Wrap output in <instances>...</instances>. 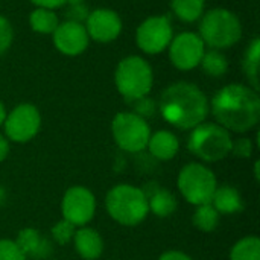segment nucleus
<instances>
[{"label":"nucleus","instance_id":"nucleus-1","mask_svg":"<svg viewBox=\"0 0 260 260\" xmlns=\"http://www.w3.org/2000/svg\"><path fill=\"white\" fill-rule=\"evenodd\" d=\"M212 111L222 128L235 133H245L259 122L260 99L254 90L245 85L232 84L215 94Z\"/></svg>","mask_w":260,"mask_h":260},{"label":"nucleus","instance_id":"nucleus-2","mask_svg":"<svg viewBox=\"0 0 260 260\" xmlns=\"http://www.w3.org/2000/svg\"><path fill=\"white\" fill-rule=\"evenodd\" d=\"M160 111L169 123L181 129H189L203 123L209 113V102L197 85L178 82L166 88L161 94Z\"/></svg>","mask_w":260,"mask_h":260},{"label":"nucleus","instance_id":"nucleus-3","mask_svg":"<svg viewBox=\"0 0 260 260\" xmlns=\"http://www.w3.org/2000/svg\"><path fill=\"white\" fill-rule=\"evenodd\" d=\"M105 204L110 216L126 227L140 224L149 213L148 200L143 190L131 184L113 187L107 195Z\"/></svg>","mask_w":260,"mask_h":260},{"label":"nucleus","instance_id":"nucleus-4","mask_svg":"<svg viewBox=\"0 0 260 260\" xmlns=\"http://www.w3.org/2000/svg\"><path fill=\"white\" fill-rule=\"evenodd\" d=\"M232 137L216 123H200L189 137V149L204 161H219L232 152Z\"/></svg>","mask_w":260,"mask_h":260},{"label":"nucleus","instance_id":"nucleus-5","mask_svg":"<svg viewBox=\"0 0 260 260\" xmlns=\"http://www.w3.org/2000/svg\"><path fill=\"white\" fill-rule=\"evenodd\" d=\"M215 174L200 163H190L184 166L178 175V189L181 195L193 206H203L212 203L216 190Z\"/></svg>","mask_w":260,"mask_h":260},{"label":"nucleus","instance_id":"nucleus-6","mask_svg":"<svg viewBox=\"0 0 260 260\" xmlns=\"http://www.w3.org/2000/svg\"><path fill=\"white\" fill-rule=\"evenodd\" d=\"M241 23L227 9H213L201 21V40L212 47H230L241 38Z\"/></svg>","mask_w":260,"mask_h":260},{"label":"nucleus","instance_id":"nucleus-7","mask_svg":"<svg viewBox=\"0 0 260 260\" xmlns=\"http://www.w3.org/2000/svg\"><path fill=\"white\" fill-rule=\"evenodd\" d=\"M116 84L119 91L129 101L145 98L152 87V70L145 59L129 56L119 64Z\"/></svg>","mask_w":260,"mask_h":260},{"label":"nucleus","instance_id":"nucleus-8","mask_svg":"<svg viewBox=\"0 0 260 260\" xmlns=\"http://www.w3.org/2000/svg\"><path fill=\"white\" fill-rule=\"evenodd\" d=\"M113 137L128 152H140L148 146L151 131L143 117L136 113H119L113 120Z\"/></svg>","mask_w":260,"mask_h":260},{"label":"nucleus","instance_id":"nucleus-9","mask_svg":"<svg viewBox=\"0 0 260 260\" xmlns=\"http://www.w3.org/2000/svg\"><path fill=\"white\" fill-rule=\"evenodd\" d=\"M61 210L64 219L72 222L75 227L85 225L94 216V210H96L94 195L87 187L73 186L64 193Z\"/></svg>","mask_w":260,"mask_h":260},{"label":"nucleus","instance_id":"nucleus-10","mask_svg":"<svg viewBox=\"0 0 260 260\" xmlns=\"http://www.w3.org/2000/svg\"><path fill=\"white\" fill-rule=\"evenodd\" d=\"M40 123L41 117L38 110L30 104H23L14 108L5 119V131L11 140L24 143L35 137L40 129Z\"/></svg>","mask_w":260,"mask_h":260},{"label":"nucleus","instance_id":"nucleus-11","mask_svg":"<svg viewBox=\"0 0 260 260\" xmlns=\"http://www.w3.org/2000/svg\"><path fill=\"white\" fill-rule=\"evenodd\" d=\"M172 41V27L166 17H151L137 29V43L148 53H158Z\"/></svg>","mask_w":260,"mask_h":260},{"label":"nucleus","instance_id":"nucleus-12","mask_svg":"<svg viewBox=\"0 0 260 260\" xmlns=\"http://www.w3.org/2000/svg\"><path fill=\"white\" fill-rule=\"evenodd\" d=\"M203 55H204V43L201 37L192 32L180 34L171 43V59L175 64V67L181 70H189L197 67L201 62Z\"/></svg>","mask_w":260,"mask_h":260},{"label":"nucleus","instance_id":"nucleus-13","mask_svg":"<svg viewBox=\"0 0 260 260\" xmlns=\"http://www.w3.org/2000/svg\"><path fill=\"white\" fill-rule=\"evenodd\" d=\"M55 46L66 55H78L88 44L87 29L78 21H64L53 32Z\"/></svg>","mask_w":260,"mask_h":260},{"label":"nucleus","instance_id":"nucleus-14","mask_svg":"<svg viewBox=\"0 0 260 260\" xmlns=\"http://www.w3.org/2000/svg\"><path fill=\"white\" fill-rule=\"evenodd\" d=\"M122 29L120 18L110 9H96L87 17V34L96 41H111Z\"/></svg>","mask_w":260,"mask_h":260},{"label":"nucleus","instance_id":"nucleus-15","mask_svg":"<svg viewBox=\"0 0 260 260\" xmlns=\"http://www.w3.org/2000/svg\"><path fill=\"white\" fill-rule=\"evenodd\" d=\"M15 244L23 251V254L27 257H34L37 260L46 259L52 253V247L47 239H44L37 230L34 229H24L18 233Z\"/></svg>","mask_w":260,"mask_h":260},{"label":"nucleus","instance_id":"nucleus-16","mask_svg":"<svg viewBox=\"0 0 260 260\" xmlns=\"http://www.w3.org/2000/svg\"><path fill=\"white\" fill-rule=\"evenodd\" d=\"M146 200H148V207L149 210L160 216V218H166L169 215H172L177 209V200L175 197L163 189V187H158L157 184H149L146 189H142Z\"/></svg>","mask_w":260,"mask_h":260},{"label":"nucleus","instance_id":"nucleus-17","mask_svg":"<svg viewBox=\"0 0 260 260\" xmlns=\"http://www.w3.org/2000/svg\"><path fill=\"white\" fill-rule=\"evenodd\" d=\"M75 248L85 260L98 259L104 251V242L99 233L93 229H81L73 235Z\"/></svg>","mask_w":260,"mask_h":260},{"label":"nucleus","instance_id":"nucleus-18","mask_svg":"<svg viewBox=\"0 0 260 260\" xmlns=\"http://www.w3.org/2000/svg\"><path fill=\"white\" fill-rule=\"evenodd\" d=\"M149 152L158 160H171L177 155L180 143L178 139L169 131H158L148 140Z\"/></svg>","mask_w":260,"mask_h":260},{"label":"nucleus","instance_id":"nucleus-19","mask_svg":"<svg viewBox=\"0 0 260 260\" xmlns=\"http://www.w3.org/2000/svg\"><path fill=\"white\" fill-rule=\"evenodd\" d=\"M210 204L216 209L218 213L224 215H233L242 210V198L239 192L232 186L216 187Z\"/></svg>","mask_w":260,"mask_h":260},{"label":"nucleus","instance_id":"nucleus-20","mask_svg":"<svg viewBox=\"0 0 260 260\" xmlns=\"http://www.w3.org/2000/svg\"><path fill=\"white\" fill-rule=\"evenodd\" d=\"M230 260H260V241L256 236L241 239L230 253Z\"/></svg>","mask_w":260,"mask_h":260},{"label":"nucleus","instance_id":"nucleus-21","mask_svg":"<svg viewBox=\"0 0 260 260\" xmlns=\"http://www.w3.org/2000/svg\"><path fill=\"white\" fill-rule=\"evenodd\" d=\"M192 221L197 229L203 232H213L219 224V213L210 203L203 204V206H198L197 212L193 213Z\"/></svg>","mask_w":260,"mask_h":260},{"label":"nucleus","instance_id":"nucleus-22","mask_svg":"<svg viewBox=\"0 0 260 260\" xmlns=\"http://www.w3.org/2000/svg\"><path fill=\"white\" fill-rule=\"evenodd\" d=\"M30 24L34 30L37 32L50 34V32H55V29L58 27V18L52 11L40 8L30 14Z\"/></svg>","mask_w":260,"mask_h":260},{"label":"nucleus","instance_id":"nucleus-23","mask_svg":"<svg viewBox=\"0 0 260 260\" xmlns=\"http://www.w3.org/2000/svg\"><path fill=\"white\" fill-rule=\"evenodd\" d=\"M204 8V0H172V9L184 21L197 20Z\"/></svg>","mask_w":260,"mask_h":260},{"label":"nucleus","instance_id":"nucleus-24","mask_svg":"<svg viewBox=\"0 0 260 260\" xmlns=\"http://www.w3.org/2000/svg\"><path fill=\"white\" fill-rule=\"evenodd\" d=\"M259 47L260 41L254 40L251 43V46L248 47L247 55H245V61H244L245 73H247L248 79L251 81V84L256 90L259 88V79H257V76H259Z\"/></svg>","mask_w":260,"mask_h":260},{"label":"nucleus","instance_id":"nucleus-25","mask_svg":"<svg viewBox=\"0 0 260 260\" xmlns=\"http://www.w3.org/2000/svg\"><path fill=\"white\" fill-rule=\"evenodd\" d=\"M204 70L212 76H221L227 72V59L218 52L204 53L201 58Z\"/></svg>","mask_w":260,"mask_h":260},{"label":"nucleus","instance_id":"nucleus-26","mask_svg":"<svg viewBox=\"0 0 260 260\" xmlns=\"http://www.w3.org/2000/svg\"><path fill=\"white\" fill-rule=\"evenodd\" d=\"M73 235H75V225H73L72 222L66 221V219L59 221V222L52 229V236H53V239H55L58 244H61V245L70 242V241L73 239Z\"/></svg>","mask_w":260,"mask_h":260},{"label":"nucleus","instance_id":"nucleus-27","mask_svg":"<svg viewBox=\"0 0 260 260\" xmlns=\"http://www.w3.org/2000/svg\"><path fill=\"white\" fill-rule=\"evenodd\" d=\"M0 260H26L15 241L0 239Z\"/></svg>","mask_w":260,"mask_h":260},{"label":"nucleus","instance_id":"nucleus-28","mask_svg":"<svg viewBox=\"0 0 260 260\" xmlns=\"http://www.w3.org/2000/svg\"><path fill=\"white\" fill-rule=\"evenodd\" d=\"M232 152L239 158H248L253 154V143L250 139H238L232 142Z\"/></svg>","mask_w":260,"mask_h":260},{"label":"nucleus","instance_id":"nucleus-29","mask_svg":"<svg viewBox=\"0 0 260 260\" xmlns=\"http://www.w3.org/2000/svg\"><path fill=\"white\" fill-rule=\"evenodd\" d=\"M12 41V29L6 18L0 17V55L9 47Z\"/></svg>","mask_w":260,"mask_h":260},{"label":"nucleus","instance_id":"nucleus-30","mask_svg":"<svg viewBox=\"0 0 260 260\" xmlns=\"http://www.w3.org/2000/svg\"><path fill=\"white\" fill-rule=\"evenodd\" d=\"M136 101H137L136 110L139 113L137 116H140V117H142V114L143 116H151L154 113V104H152V101H148L145 98H140V99H136Z\"/></svg>","mask_w":260,"mask_h":260},{"label":"nucleus","instance_id":"nucleus-31","mask_svg":"<svg viewBox=\"0 0 260 260\" xmlns=\"http://www.w3.org/2000/svg\"><path fill=\"white\" fill-rule=\"evenodd\" d=\"M35 5H38L40 8L44 9H52V8H59L62 6L67 0H32Z\"/></svg>","mask_w":260,"mask_h":260},{"label":"nucleus","instance_id":"nucleus-32","mask_svg":"<svg viewBox=\"0 0 260 260\" xmlns=\"http://www.w3.org/2000/svg\"><path fill=\"white\" fill-rule=\"evenodd\" d=\"M158 260H192L187 254L181 253V251H168L165 254L160 256Z\"/></svg>","mask_w":260,"mask_h":260},{"label":"nucleus","instance_id":"nucleus-33","mask_svg":"<svg viewBox=\"0 0 260 260\" xmlns=\"http://www.w3.org/2000/svg\"><path fill=\"white\" fill-rule=\"evenodd\" d=\"M70 15H73L75 17V20H70V21H81L85 15H87V12H85V8L82 6V5H75L72 9H70Z\"/></svg>","mask_w":260,"mask_h":260},{"label":"nucleus","instance_id":"nucleus-34","mask_svg":"<svg viewBox=\"0 0 260 260\" xmlns=\"http://www.w3.org/2000/svg\"><path fill=\"white\" fill-rule=\"evenodd\" d=\"M8 152H9V145H8V142L0 136V163L8 157Z\"/></svg>","mask_w":260,"mask_h":260},{"label":"nucleus","instance_id":"nucleus-35","mask_svg":"<svg viewBox=\"0 0 260 260\" xmlns=\"http://www.w3.org/2000/svg\"><path fill=\"white\" fill-rule=\"evenodd\" d=\"M5 122V108H3V105H2V102H0V125Z\"/></svg>","mask_w":260,"mask_h":260},{"label":"nucleus","instance_id":"nucleus-36","mask_svg":"<svg viewBox=\"0 0 260 260\" xmlns=\"http://www.w3.org/2000/svg\"><path fill=\"white\" fill-rule=\"evenodd\" d=\"M67 2H69V3H72L73 6H75V5H81V3H82V0H67Z\"/></svg>","mask_w":260,"mask_h":260},{"label":"nucleus","instance_id":"nucleus-37","mask_svg":"<svg viewBox=\"0 0 260 260\" xmlns=\"http://www.w3.org/2000/svg\"><path fill=\"white\" fill-rule=\"evenodd\" d=\"M3 198H5V192H3V189L0 187V203L3 201Z\"/></svg>","mask_w":260,"mask_h":260}]
</instances>
